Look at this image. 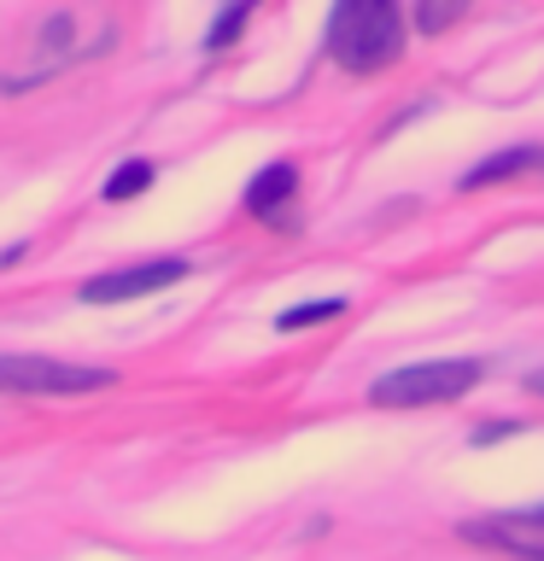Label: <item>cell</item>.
I'll return each instance as SVG.
<instances>
[{
	"label": "cell",
	"instance_id": "cell-1",
	"mask_svg": "<svg viewBox=\"0 0 544 561\" xmlns=\"http://www.w3.org/2000/svg\"><path fill=\"white\" fill-rule=\"evenodd\" d=\"M328 53L351 77H375V70L404 59V12L393 0H340L328 18Z\"/></svg>",
	"mask_w": 544,
	"mask_h": 561
},
{
	"label": "cell",
	"instance_id": "cell-2",
	"mask_svg": "<svg viewBox=\"0 0 544 561\" xmlns=\"http://www.w3.org/2000/svg\"><path fill=\"white\" fill-rule=\"evenodd\" d=\"M112 42H117L112 18H105V24H88L82 12H47L42 24H35V35H30V65L12 70L0 88H7V94H24V88L59 77V70H70V65L94 59V53H105Z\"/></svg>",
	"mask_w": 544,
	"mask_h": 561
},
{
	"label": "cell",
	"instance_id": "cell-6",
	"mask_svg": "<svg viewBox=\"0 0 544 561\" xmlns=\"http://www.w3.org/2000/svg\"><path fill=\"white\" fill-rule=\"evenodd\" d=\"M293 193H298V170H293V164H270V170L252 175V187H246V205H252L263 222H281V205H287Z\"/></svg>",
	"mask_w": 544,
	"mask_h": 561
},
{
	"label": "cell",
	"instance_id": "cell-11",
	"mask_svg": "<svg viewBox=\"0 0 544 561\" xmlns=\"http://www.w3.org/2000/svg\"><path fill=\"white\" fill-rule=\"evenodd\" d=\"M451 18H456V7H421V12H416V24H421V30H445Z\"/></svg>",
	"mask_w": 544,
	"mask_h": 561
},
{
	"label": "cell",
	"instance_id": "cell-8",
	"mask_svg": "<svg viewBox=\"0 0 544 561\" xmlns=\"http://www.w3.org/2000/svg\"><path fill=\"white\" fill-rule=\"evenodd\" d=\"M147 182H152V164H147V158H129V164H117L112 175H105V199L123 205V199H135Z\"/></svg>",
	"mask_w": 544,
	"mask_h": 561
},
{
	"label": "cell",
	"instance_id": "cell-9",
	"mask_svg": "<svg viewBox=\"0 0 544 561\" xmlns=\"http://www.w3.org/2000/svg\"><path fill=\"white\" fill-rule=\"evenodd\" d=\"M333 316H345V298H316V305H293V310H281V333H298V328H310V322H333Z\"/></svg>",
	"mask_w": 544,
	"mask_h": 561
},
{
	"label": "cell",
	"instance_id": "cell-7",
	"mask_svg": "<svg viewBox=\"0 0 544 561\" xmlns=\"http://www.w3.org/2000/svg\"><path fill=\"white\" fill-rule=\"evenodd\" d=\"M526 170H544V147H509L498 158H486V164H474L463 175V193H480V187H498L509 175H526Z\"/></svg>",
	"mask_w": 544,
	"mask_h": 561
},
{
	"label": "cell",
	"instance_id": "cell-13",
	"mask_svg": "<svg viewBox=\"0 0 544 561\" xmlns=\"http://www.w3.org/2000/svg\"><path fill=\"white\" fill-rule=\"evenodd\" d=\"M526 392H539V398H544V368H539V375H526Z\"/></svg>",
	"mask_w": 544,
	"mask_h": 561
},
{
	"label": "cell",
	"instance_id": "cell-4",
	"mask_svg": "<svg viewBox=\"0 0 544 561\" xmlns=\"http://www.w3.org/2000/svg\"><path fill=\"white\" fill-rule=\"evenodd\" d=\"M112 368L53 363V357H0V392H100L112 386Z\"/></svg>",
	"mask_w": 544,
	"mask_h": 561
},
{
	"label": "cell",
	"instance_id": "cell-5",
	"mask_svg": "<svg viewBox=\"0 0 544 561\" xmlns=\"http://www.w3.org/2000/svg\"><path fill=\"white\" fill-rule=\"evenodd\" d=\"M188 263L182 257H158V263H140V270H117V275H100L82 287V305H123V298H140V293H158L170 280H182Z\"/></svg>",
	"mask_w": 544,
	"mask_h": 561
},
{
	"label": "cell",
	"instance_id": "cell-3",
	"mask_svg": "<svg viewBox=\"0 0 544 561\" xmlns=\"http://www.w3.org/2000/svg\"><path fill=\"white\" fill-rule=\"evenodd\" d=\"M486 368L463 357V363H416V368H393V375H381L369 386V398L381 403V410H421V403H451L463 398L468 386H480Z\"/></svg>",
	"mask_w": 544,
	"mask_h": 561
},
{
	"label": "cell",
	"instance_id": "cell-12",
	"mask_svg": "<svg viewBox=\"0 0 544 561\" xmlns=\"http://www.w3.org/2000/svg\"><path fill=\"white\" fill-rule=\"evenodd\" d=\"M509 433H521V421H498V427H480V433H474V445H491V438H509Z\"/></svg>",
	"mask_w": 544,
	"mask_h": 561
},
{
	"label": "cell",
	"instance_id": "cell-10",
	"mask_svg": "<svg viewBox=\"0 0 544 561\" xmlns=\"http://www.w3.org/2000/svg\"><path fill=\"white\" fill-rule=\"evenodd\" d=\"M246 18H252V7H228V12H217V24H211V35H205V53H223V47L246 30Z\"/></svg>",
	"mask_w": 544,
	"mask_h": 561
}]
</instances>
